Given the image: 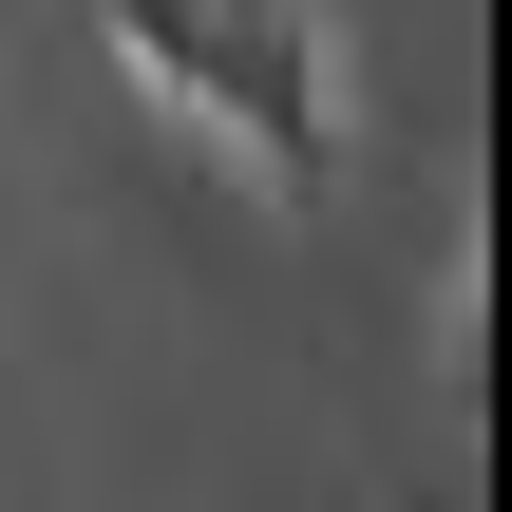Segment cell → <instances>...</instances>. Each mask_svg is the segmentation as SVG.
I'll return each mask as SVG.
<instances>
[{
	"mask_svg": "<svg viewBox=\"0 0 512 512\" xmlns=\"http://www.w3.org/2000/svg\"><path fill=\"white\" fill-rule=\"evenodd\" d=\"M114 57L190 114V133H228L266 190H304L323 171V19L304 0H114Z\"/></svg>",
	"mask_w": 512,
	"mask_h": 512,
	"instance_id": "1",
	"label": "cell"
}]
</instances>
